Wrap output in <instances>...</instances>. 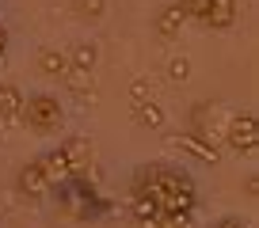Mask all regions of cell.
<instances>
[{
    "instance_id": "1",
    "label": "cell",
    "mask_w": 259,
    "mask_h": 228,
    "mask_svg": "<svg viewBox=\"0 0 259 228\" xmlns=\"http://www.w3.org/2000/svg\"><path fill=\"white\" fill-rule=\"evenodd\" d=\"M130 209L138 228H160L168 217H194L198 187L191 171L176 163H141L130 183Z\"/></svg>"
},
{
    "instance_id": "2",
    "label": "cell",
    "mask_w": 259,
    "mask_h": 228,
    "mask_svg": "<svg viewBox=\"0 0 259 228\" xmlns=\"http://www.w3.org/2000/svg\"><path fill=\"white\" fill-rule=\"evenodd\" d=\"M19 118H23L34 133H57V130H61V122H65V110H61V103H57V95L34 91V95L23 99Z\"/></svg>"
},
{
    "instance_id": "3",
    "label": "cell",
    "mask_w": 259,
    "mask_h": 228,
    "mask_svg": "<svg viewBox=\"0 0 259 228\" xmlns=\"http://www.w3.org/2000/svg\"><path fill=\"white\" fill-rule=\"evenodd\" d=\"M57 148H61L65 167H69V183H88L92 167H96V148H92V141L88 137H65Z\"/></svg>"
},
{
    "instance_id": "4",
    "label": "cell",
    "mask_w": 259,
    "mask_h": 228,
    "mask_svg": "<svg viewBox=\"0 0 259 228\" xmlns=\"http://www.w3.org/2000/svg\"><path fill=\"white\" fill-rule=\"evenodd\" d=\"M225 141L233 152L240 156H255L259 148V122H255V110H240L229 118V130H225Z\"/></svg>"
},
{
    "instance_id": "5",
    "label": "cell",
    "mask_w": 259,
    "mask_h": 228,
    "mask_svg": "<svg viewBox=\"0 0 259 228\" xmlns=\"http://www.w3.org/2000/svg\"><path fill=\"white\" fill-rule=\"evenodd\" d=\"M16 187H19V194L23 198H46L50 190V175H46V167H42V160L34 156V160H27L23 167H19V175H16Z\"/></svg>"
},
{
    "instance_id": "6",
    "label": "cell",
    "mask_w": 259,
    "mask_h": 228,
    "mask_svg": "<svg viewBox=\"0 0 259 228\" xmlns=\"http://www.w3.org/2000/svg\"><path fill=\"white\" fill-rule=\"evenodd\" d=\"M236 16H240L236 0H206V8H202V23L213 27V31H229L236 23Z\"/></svg>"
},
{
    "instance_id": "7",
    "label": "cell",
    "mask_w": 259,
    "mask_h": 228,
    "mask_svg": "<svg viewBox=\"0 0 259 228\" xmlns=\"http://www.w3.org/2000/svg\"><path fill=\"white\" fill-rule=\"evenodd\" d=\"M179 148L183 152H191L194 160H202V163H218L221 160V152H218V145H213V137H206V133H183L179 137Z\"/></svg>"
},
{
    "instance_id": "8",
    "label": "cell",
    "mask_w": 259,
    "mask_h": 228,
    "mask_svg": "<svg viewBox=\"0 0 259 228\" xmlns=\"http://www.w3.org/2000/svg\"><path fill=\"white\" fill-rule=\"evenodd\" d=\"M38 73L50 76V80H65V73H69V53L57 46H46L38 53Z\"/></svg>"
},
{
    "instance_id": "9",
    "label": "cell",
    "mask_w": 259,
    "mask_h": 228,
    "mask_svg": "<svg viewBox=\"0 0 259 228\" xmlns=\"http://www.w3.org/2000/svg\"><path fill=\"white\" fill-rule=\"evenodd\" d=\"M19 110H23V91L16 84H0V126L19 118Z\"/></svg>"
},
{
    "instance_id": "10",
    "label": "cell",
    "mask_w": 259,
    "mask_h": 228,
    "mask_svg": "<svg viewBox=\"0 0 259 228\" xmlns=\"http://www.w3.org/2000/svg\"><path fill=\"white\" fill-rule=\"evenodd\" d=\"M183 23H187V16L176 8V4H168V8L156 16V23H153V27H156V34H160V38H176V34L183 31Z\"/></svg>"
},
{
    "instance_id": "11",
    "label": "cell",
    "mask_w": 259,
    "mask_h": 228,
    "mask_svg": "<svg viewBox=\"0 0 259 228\" xmlns=\"http://www.w3.org/2000/svg\"><path fill=\"white\" fill-rule=\"evenodd\" d=\"M134 122L156 130V126H164V110L153 103V99H149V103H134Z\"/></svg>"
},
{
    "instance_id": "12",
    "label": "cell",
    "mask_w": 259,
    "mask_h": 228,
    "mask_svg": "<svg viewBox=\"0 0 259 228\" xmlns=\"http://www.w3.org/2000/svg\"><path fill=\"white\" fill-rule=\"evenodd\" d=\"M92 65H96V46H92V42H84V46H76L73 53H69V69H84V73H92Z\"/></svg>"
},
{
    "instance_id": "13",
    "label": "cell",
    "mask_w": 259,
    "mask_h": 228,
    "mask_svg": "<svg viewBox=\"0 0 259 228\" xmlns=\"http://www.w3.org/2000/svg\"><path fill=\"white\" fill-rule=\"evenodd\" d=\"M176 8L183 12L187 19H202V8H206V0H176Z\"/></svg>"
},
{
    "instance_id": "14",
    "label": "cell",
    "mask_w": 259,
    "mask_h": 228,
    "mask_svg": "<svg viewBox=\"0 0 259 228\" xmlns=\"http://www.w3.org/2000/svg\"><path fill=\"white\" fill-rule=\"evenodd\" d=\"M210 228H251L248 220H240V217H221V220H213Z\"/></svg>"
},
{
    "instance_id": "15",
    "label": "cell",
    "mask_w": 259,
    "mask_h": 228,
    "mask_svg": "<svg viewBox=\"0 0 259 228\" xmlns=\"http://www.w3.org/2000/svg\"><path fill=\"white\" fill-rule=\"evenodd\" d=\"M76 4H80V12H88L92 19H96L99 12H103V0H76Z\"/></svg>"
},
{
    "instance_id": "16",
    "label": "cell",
    "mask_w": 259,
    "mask_h": 228,
    "mask_svg": "<svg viewBox=\"0 0 259 228\" xmlns=\"http://www.w3.org/2000/svg\"><path fill=\"white\" fill-rule=\"evenodd\" d=\"M171 76H176V80H187V61H171Z\"/></svg>"
},
{
    "instance_id": "17",
    "label": "cell",
    "mask_w": 259,
    "mask_h": 228,
    "mask_svg": "<svg viewBox=\"0 0 259 228\" xmlns=\"http://www.w3.org/2000/svg\"><path fill=\"white\" fill-rule=\"evenodd\" d=\"M4 53H8V27L0 23V57H4Z\"/></svg>"
}]
</instances>
